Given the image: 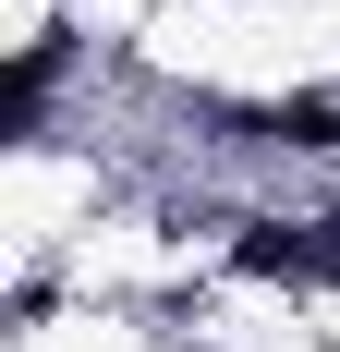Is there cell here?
<instances>
[{
    "label": "cell",
    "mask_w": 340,
    "mask_h": 352,
    "mask_svg": "<svg viewBox=\"0 0 340 352\" xmlns=\"http://www.w3.org/2000/svg\"><path fill=\"white\" fill-rule=\"evenodd\" d=\"M49 73H61V36H36L25 61H12V85H0V122H12V134H36V109H49Z\"/></svg>",
    "instance_id": "1"
},
{
    "label": "cell",
    "mask_w": 340,
    "mask_h": 352,
    "mask_svg": "<svg viewBox=\"0 0 340 352\" xmlns=\"http://www.w3.org/2000/svg\"><path fill=\"white\" fill-rule=\"evenodd\" d=\"M328 255H340V219H328Z\"/></svg>",
    "instance_id": "2"
}]
</instances>
